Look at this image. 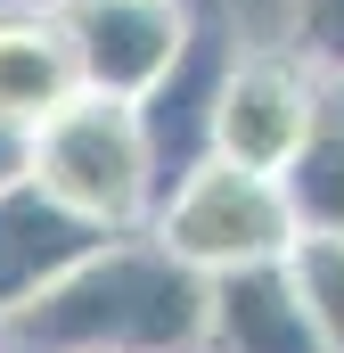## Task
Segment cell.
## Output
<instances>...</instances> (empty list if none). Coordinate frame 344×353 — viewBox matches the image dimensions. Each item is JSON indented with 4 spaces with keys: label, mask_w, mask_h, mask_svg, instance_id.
Segmentation results:
<instances>
[{
    "label": "cell",
    "mask_w": 344,
    "mask_h": 353,
    "mask_svg": "<svg viewBox=\"0 0 344 353\" xmlns=\"http://www.w3.org/2000/svg\"><path fill=\"white\" fill-rule=\"evenodd\" d=\"M8 337L33 353H205V271L148 230H123L41 304H25Z\"/></svg>",
    "instance_id": "1"
},
{
    "label": "cell",
    "mask_w": 344,
    "mask_h": 353,
    "mask_svg": "<svg viewBox=\"0 0 344 353\" xmlns=\"http://www.w3.org/2000/svg\"><path fill=\"white\" fill-rule=\"evenodd\" d=\"M25 181H41L58 205H74L98 230H148V214H156V148H148L140 99L74 90L33 132Z\"/></svg>",
    "instance_id": "2"
},
{
    "label": "cell",
    "mask_w": 344,
    "mask_h": 353,
    "mask_svg": "<svg viewBox=\"0 0 344 353\" xmlns=\"http://www.w3.org/2000/svg\"><path fill=\"white\" fill-rule=\"evenodd\" d=\"M148 239L172 247L189 271H246V263H279L295 247V214L279 173H246L230 157H197L148 214Z\"/></svg>",
    "instance_id": "3"
},
{
    "label": "cell",
    "mask_w": 344,
    "mask_h": 353,
    "mask_svg": "<svg viewBox=\"0 0 344 353\" xmlns=\"http://www.w3.org/2000/svg\"><path fill=\"white\" fill-rule=\"evenodd\" d=\"M328 107V74L287 50V41H255L238 50L230 41V66L213 83V157L246 165V173H287L303 132L320 123Z\"/></svg>",
    "instance_id": "4"
},
{
    "label": "cell",
    "mask_w": 344,
    "mask_h": 353,
    "mask_svg": "<svg viewBox=\"0 0 344 353\" xmlns=\"http://www.w3.org/2000/svg\"><path fill=\"white\" fill-rule=\"evenodd\" d=\"M50 17L74 50L83 90H107V99H148L197 33L189 0H50Z\"/></svg>",
    "instance_id": "5"
},
{
    "label": "cell",
    "mask_w": 344,
    "mask_h": 353,
    "mask_svg": "<svg viewBox=\"0 0 344 353\" xmlns=\"http://www.w3.org/2000/svg\"><path fill=\"white\" fill-rule=\"evenodd\" d=\"M107 239H123V230L83 222V214L58 205L41 181H8V189H0V329H8L25 304H41L74 263H90Z\"/></svg>",
    "instance_id": "6"
},
{
    "label": "cell",
    "mask_w": 344,
    "mask_h": 353,
    "mask_svg": "<svg viewBox=\"0 0 344 353\" xmlns=\"http://www.w3.org/2000/svg\"><path fill=\"white\" fill-rule=\"evenodd\" d=\"M205 353H328L287 255L205 279Z\"/></svg>",
    "instance_id": "7"
},
{
    "label": "cell",
    "mask_w": 344,
    "mask_h": 353,
    "mask_svg": "<svg viewBox=\"0 0 344 353\" xmlns=\"http://www.w3.org/2000/svg\"><path fill=\"white\" fill-rule=\"evenodd\" d=\"M83 90L74 50L58 33L50 8H0V123H17L25 140Z\"/></svg>",
    "instance_id": "8"
},
{
    "label": "cell",
    "mask_w": 344,
    "mask_h": 353,
    "mask_svg": "<svg viewBox=\"0 0 344 353\" xmlns=\"http://www.w3.org/2000/svg\"><path fill=\"white\" fill-rule=\"evenodd\" d=\"M287 189V214H295V239L320 230V239H344V83H328V107L320 123L303 132L295 165L279 173Z\"/></svg>",
    "instance_id": "9"
},
{
    "label": "cell",
    "mask_w": 344,
    "mask_h": 353,
    "mask_svg": "<svg viewBox=\"0 0 344 353\" xmlns=\"http://www.w3.org/2000/svg\"><path fill=\"white\" fill-rule=\"evenodd\" d=\"M287 271H295V288H303V312H312L320 345L344 353V239L303 230V239L287 247Z\"/></svg>",
    "instance_id": "10"
},
{
    "label": "cell",
    "mask_w": 344,
    "mask_h": 353,
    "mask_svg": "<svg viewBox=\"0 0 344 353\" xmlns=\"http://www.w3.org/2000/svg\"><path fill=\"white\" fill-rule=\"evenodd\" d=\"M287 50H303L328 83H344V0H287Z\"/></svg>",
    "instance_id": "11"
},
{
    "label": "cell",
    "mask_w": 344,
    "mask_h": 353,
    "mask_svg": "<svg viewBox=\"0 0 344 353\" xmlns=\"http://www.w3.org/2000/svg\"><path fill=\"white\" fill-rule=\"evenodd\" d=\"M25 148H33V140H25L17 123H0V189H8V181H25Z\"/></svg>",
    "instance_id": "12"
},
{
    "label": "cell",
    "mask_w": 344,
    "mask_h": 353,
    "mask_svg": "<svg viewBox=\"0 0 344 353\" xmlns=\"http://www.w3.org/2000/svg\"><path fill=\"white\" fill-rule=\"evenodd\" d=\"M0 8H50V0H0Z\"/></svg>",
    "instance_id": "13"
}]
</instances>
